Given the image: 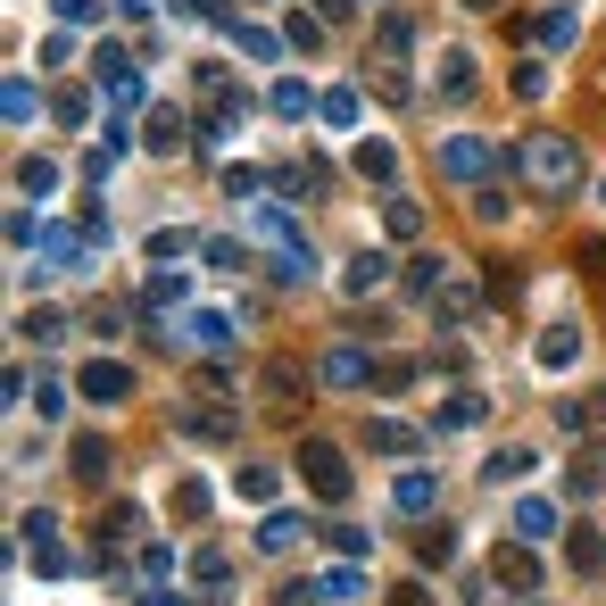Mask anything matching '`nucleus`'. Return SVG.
<instances>
[{
  "mask_svg": "<svg viewBox=\"0 0 606 606\" xmlns=\"http://www.w3.org/2000/svg\"><path fill=\"white\" fill-rule=\"evenodd\" d=\"M233 42H242V50H249V58H274V50H283V42L266 34V25H233Z\"/></svg>",
  "mask_w": 606,
  "mask_h": 606,
  "instance_id": "nucleus-44",
  "label": "nucleus"
},
{
  "mask_svg": "<svg viewBox=\"0 0 606 606\" xmlns=\"http://www.w3.org/2000/svg\"><path fill=\"white\" fill-rule=\"evenodd\" d=\"M50 9H58L67 25H92V18H100V0H50Z\"/></svg>",
  "mask_w": 606,
  "mask_h": 606,
  "instance_id": "nucleus-51",
  "label": "nucleus"
},
{
  "mask_svg": "<svg viewBox=\"0 0 606 606\" xmlns=\"http://www.w3.org/2000/svg\"><path fill=\"white\" fill-rule=\"evenodd\" d=\"M491 167H498V150L474 142V133H449V142H440V175H457V183H482Z\"/></svg>",
  "mask_w": 606,
  "mask_h": 606,
  "instance_id": "nucleus-5",
  "label": "nucleus"
},
{
  "mask_svg": "<svg viewBox=\"0 0 606 606\" xmlns=\"http://www.w3.org/2000/svg\"><path fill=\"white\" fill-rule=\"evenodd\" d=\"M34 416H67V391L58 382H34Z\"/></svg>",
  "mask_w": 606,
  "mask_h": 606,
  "instance_id": "nucleus-49",
  "label": "nucleus"
},
{
  "mask_svg": "<svg viewBox=\"0 0 606 606\" xmlns=\"http://www.w3.org/2000/svg\"><path fill=\"white\" fill-rule=\"evenodd\" d=\"M9 125H34V83L9 76Z\"/></svg>",
  "mask_w": 606,
  "mask_h": 606,
  "instance_id": "nucleus-43",
  "label": "nucleus"
},
{
  "mask_svg": "<svg viewBox=\"0 0 606 606\" xmlns=\"http://www.w3.org/2000/svg\"><path fill=\"white\" fill-rule=\"evenodd\" d=\"M274 116H283V125H300V116H307V83H300V76L274 83Z\"/></svg>",
  "mask_w": 606,
  "mask_h": 606,
  "instance_id": "nucleus-33",
  "label": "nucleus"
},
{
  "mask_svg": "<svg viewBox=\"0 0 606 606\" xmlns=\"http://www.w3.org/2000/svg\"><path fill=\"white\" fill-rule=\"evenodd\" d=\"M358 175H366V183H391V175H399V150H391V142H358Z\"/></svg>",
  "mask_w": 606,
  "mask_h": 606,
  "instance_id": "nucleus-25",
  "label": "nucleus"
},
{
  "mask_svg": "<svg viewBox=\"0 0 606 606\" xmlns=\"http://www.w3.org/2000/svg\"><path fill=\"white\" fill-rule=\"evenodd\" d=\"M382 233H391V242H416V233H424V209H416V200H391V209H382Z\"/></svg>",
  "mask_w": 606,
  "mask_h": 606,
  "instance_id": "nucleus-28",
  "label": "nucleus"
},
{
  "mask_svg": "<svg viewBox=\"0 0 606 606\" xmlns=\"http://www.w3.org/2000/svg\"><path fill=\"white\" fill-rule=\"evenodd\" d=\"M382 283H391V258H382V249H358V258L341 266V291H349V300H374Z\"/></svg>",
  "mask_w": 606,
  "mask_h": 606,
  "instance_id": "nucleus-10",
  "label": "nucleus"
},
{
  "mask_svg": "<svg viewBox=\"0 0 606 606\" xmlns=\"http://www.w3.org/2000/svg\"><path fill=\"white\" fill-rule=\"evenodd\" d=\"M582 266H590V283H606V242H598V233L582 242Z\"/></svg>",
  "mask_w": 606,
  "mask_h": 606,
  "instance_id": "nucleus-52",
  "label": "nucleus"
},
{
  "mask_svg": "<svg viewBox=\"0 0 606 606\" xmlns=\"http://www.w3.org/2000/svg\"><path fill=\"white\" fill-rule=\"evenodd\" d=\"M133 531H142V515H133L125 498H116V507H100V557H109L116 540H133Z\"/></svg>",
  "mask_w": 606,
  "mask_h": 606,
  "instance_id": "nucleus-23",
  "label": "nucleus"
},
{
  "mask_svg": "<svg viewBox=\"0 0 606 606\" xmlns=\"http://www.w3.org/2000/svg\"><path fill=\"white\" fill-rule=\"evenodd\" d=\"M324 382H333V391H374V366H366V349H333V358H324Z\"/></svg>",
  "mask_w": 606,
  "mask_h": 606,
  "instance_id": "nucleus-13",
  "label": "nucleus"
},
{
  "mask_svg": "<svg viewBox=\"0 0 606 606\" xmlns=\"http://www.w3.org/2000/svg\"><path fill=\"white\" fill-rule=\"evenodd\" d=\"M316 109H324V125H358V92H324Z\"/></svg>",
  "mask_w": 606,
  "mask_h": 606,
  "instance_id": "nucleus-42",
  "label": "nucleus"
},
{
  "mask_svg": "<svg viewBox=\"0 0 606 606\" xmlns=\"http://www.w3.org/2000/svg\"><path fill=\"white\" fill-rule=\"evenodd\" d=\"M258 399L274 407V416H291V407L307 399V366H300V358H266V366H258Z\"/></svg>",
  "mask_w": 606,
  "mask_h": 606,
  "instance_id": "nucleus-3",
  "label": "nucleus"
},
{
  "mask_svg": "<svg viewBox=\"0 0 606 606\" xmlns=\"http://www.w3.org/2000/svg\"><path fill=\"white\" fill-rule=\"evenodd\" d=\"M291 540H300V515H283V507H274V515L258 524V549H266V557H283Z\"/></svg>",
  "mask_w": 606,
  "mask_h": 606,
  "instance_id": "nucleus-27",
  "label": "nucleus"
},
{
  "mask_svg": "<svg viewBox=\"0 0 606 606\" xmlns=\"http://www.w3.org/2000/svg\"><path fill=\"white\" fill-rule=\"evenodd\" d=\"M598 209H606V183H598Z\"/></svg>",
  "mask_w": 606,
  "mask_h": 606,
  "instance_id": "nucleus-58",
  "label": "nucleus"
},
{
  "mask_svg": "<svg viewBox=\"0 0 606 606\" xmlns=\"http://www.w3.org/2000/svg\"><path fill=\"white\" fill-rule=\"evenodd\" d=\"M175 18H225V0H175Z\"/></svg>",
  "mask_w": 606,
  "mask_h": 606,
  "instance_id": "nucleus-53",
  "label": "nucleus"
},
{
  "mask_svg": "<svg viewBox=\"0 0 606 606\" xmlns=\"http://www.w3.org/2000/svg\"><path fill=\"white\" fill-rule=\"evenodd\" d=\"M557 424H565L573 440H582V433H598V424H606V399H565V407H557Z\"/></svg>",
  "mask_w": 606,
  "mask_h": 606,
  "instance_id": "nucleus-22",
  "label": "nucleus"
},
{
  "mask_svg": "<svg viewBox=\"0 0 606 606\" xmlns=\"http://www.w3.org/2000/svg\"><path fill=\"white\" fill-rule=\"evenodd\" d=\"M433 307H440L449 324H465V316H474V283H440V291H433Z\"/></svg>",
  "mask_w": 606,
  "mask_h": 606,
  "instance_id": "nucleus-30",
  "label": "nucleus"
},
{
  "mask_svg": "<svg viewBox=\"0 0 606 606\" xmlns=\"http://www.w3.org/2000/svg\"><path fill=\"white\" fill-rule=\"evenodd\" d=\"M407 382H416V366H407V358H391V366H374V391H407Z\"/></svg>",
  "mask_w": 606,
  "mask_h": 606,
  "instance_id": "nucleus-47",
  "label": "nucleus"
},
{
  "mask_svg": "<svg viewBox=\"0 0 606 606\" xmlns=\"http://www.w3.org/2000/svg\"><path fill=\"white\" fill-rule=\"evenodd\" d=\"M515 167H524V175H531L540 191H565L573 175H582V150H573V133H531Z\"/></svg>",
  "mask_w": 606,
  "mask_h": 606,
  "instance_id": "nucleus-1",
  "label": "nucleus"
},
{
  "mask_svg": "<svg viewBox=\"0 0 606 606\" xmlns=\"http://www.w3.org/2000/svg\"><path fill=\"white\" fill-rule=\"evenodd\" d=\"M76 391L92 399V407H125V399H133V366H116V358H92V366L76 374Z\"/></svg>",
  "mask_w": 606,
  "mask_h": 606,
  "instance_id": "nucleus-6",
  "label": "nucleus"
},
{
  "mask_svg": "<svg viewBox=\"0 0 606 606\" xmlns=\"http://www.w3.org/2000/svg\"><path fill=\"white\" fill-rule=\"evenodd\" d=\"M524 606H540V598H524Z\"/></svg>",
  "mask_w": 606,
  "mask_h": 606,
  "instance_id": "nucleus-59",
  "label": "nucleus"
},
{
  "mask_svg": "<svg viewBox=\"0 0 606 606\" xmlns=\"http://www.w3.org/2000/svg\"><path fill=\"white\" fill-rule=\"evenodd\" d=\"M515 92L540 100V92H549V67H540V58H531V67H515Z\"/></svg>",
  "mask_w": 606,
  "mask_h": 606,
  "instance_id": "nucleus-48",
  "label": "nucleus"
},
{
  "mask_svg": "<svg viewBox=\"0 0 606 606\" xmlns=\"http://www.w3.org/2000/svg\"><path fill=\"white\" fill-rule=\"evenodd\" d=\"M18 333H34V341H67V316H58V307H34Z\"/></svg>",
  "mask_w": 606,
  "mask_h": 606,
  "instance_id": "nucleus-38",
  "label": "nucleus"
},
{
  "mask_svg": "<svg viewBox=\"0 0 606 606\" xmlns=\"http://www.w3.org/2000/svg\"><path fill=\"white\" fill-rule=\"evenodd\" d=\"M491 582H498V590H515V598H531V590H540V557H531V540H498Z\"/></svg>",
  "mask_w": 606,
  "mask_h": 606,
  "instance_id": "nucleus-4",
  "label": "nucleus"
},
{
  "mask_svg": "<svg viewBox=\"0 0 606 606\" xmlns=\"http://www.w3.org/2000/svg\"><path fill=\"white\" fill-rule=\"evenodd\" d=\"M142 142H150L158 158H175L191 142V125H183V109H150V133H142Z\"/></svg>",
  "mask_w": 606,
  "mask_h": 606,
  "instance_id": "nucleus-16",
  "label": "nucleus"
},
{
  "mask_svg": "<svg viewBox=\"0 0 606 606\" xmlns=\"http://www.w3.org/2000/svg\"><path fill=\"white\" fill-rule=\"evenodd\" d=\"M191 249H200V242H191V233H183V225H158V233H150V258H158V266H175V258H191Z\"/></svg>",
  "mask_w": 606,
  "mask_h": 606,
  "instance_id": "nucleus-29",
  "label": "nucleus"
},
{
  "mask_svg": "<svg viewBox=\"0 0 606 606\" xmlns=\"http://www.w3.org/2000/svg\"><path fill=\"white\" fill-rule=\"evenodd\" d=\"M440 283H449V258H433V249H424V258H407V291H416V300H433Z\"/></svg>",
  "mask_w": 606,
  "mask_h": 606,
  "instance_id": "nucleus-21",
  "label": "nucleus"
},
{
  "mask_svg": "<svg viewBox=\"0 0 606 606\" xmlns=\"http://www.w3.org/2000/svg\"><path fill=\"white\" fill-rule=\"evenodd\" d=\"M18 191H25V200H50V191H58V167H50V158H18Z\"/></svg>",
  "mask_w": 606,
  "mask_h": 606,
  "instance_id": "nucleus-26",
  "label": "nucleus"
},
{
  "mask_svg": "<svg viewBox=\"0 0 606 606\" xmlns=\"http://www.w3.org/2000/svg\"><path fill=\"white\" fill-rule=\"evenodd\" d=\"M391 498H399V515H433V507H440V482L416 465V474H399V491H391Z\"/></svg>",
  "mask_w": 606,
  "mask_h": 606,
  "instance_id": "nucleus-17",
  "label": "nucleus"
},
{
  "mask_svg": "<svg viewBox=\"0 0 606 606\" xmlns=\"http://www.w3.org/2000/svg\"><path fill=\"white\" fill-rule=\"evenodd\" d=\"M307 590H316V606H349V598H358V573H349V565H333V573H316Z\"/></svg>",
  "mask_w": 606,
  "mask_h": 606,
  "instance_id": "nucleus-24",
  "label": "nucleus"
},
{
  "mask_svg": "<svg viewBox=\"0 0 606 606\" xmlns=\"http://www.w3.org/2000/svg\"><path fill=\"white\" fill-rule=\"evenodd\" d=\"M167 573H175V549H167V540H150V549H142V582H167Z\"/></svg>",
  "mask_w": 606,
  "mask_h": 606,
  "instance_id": "nucleus-45",
  "label": "nucleus"
},
{
  "mask_svg": "<svg viewBox=\"0 0 606 606\" xmlns=\"http://www.w3.org/2000/svg\"><path fill=\"white\" fill-rule=\"evenodd\" d=\"M175 433H183V440H233L242 424H233L225 407H183V416H175Z\"/></svg>",
  "mask_w": 606,
  "mask_h": 606,
  "instance_id": "nucleus-14",
  "label": "nucleus"
},
{
  "mask_svg": "<svg viewBox=\"0 0 606 606\" xmlns=\"http://www.w3.org/2000/svg\"><path fill=\"white\" fill-rule=\"evenodd\" d=\"M34 573H67V549L58 540H34Z\"/></svg>",
  "mask_w": 606,
  "mask_h": 606,
  "instance_id": "nucleus-50",
  "label": "nucleus"
},
{
  "mask_svg": "<svg viewBox=\"0 0 606 606\" xmlns=\"http://www.w3.org/2000/svg\"><path fill=\"white\" fill-rule=\"evenodd\" d=\"M225 573H233V557H225V549H200V557H191V582H209V590H216Z\"/></svg>",
  "mask_w": 606,
  "mask_h": 606,
  "instance_id": "nucleus-40",
  "label": "nucleus"
},
{
  "mask_svg": "<svg viewBox=\"0 0 606 606\" xmlns=\"http://www.w3.org/2000/svg\"><path fill=\"white\" fill-rule=\"evenodd\" d=\"M125 9H150V0H125Z\"/></svg>",
  "mask_w": 606,
  "mask_h": 606,
  "instance_id": "nucleus-57",
  "label": "nucleus"
},
{
  "mask_svg": "<svg viewBox=\"0 0 606 606\" xmlns=\"http://www.w3.org/2000/svg\"><path fill=\"white\" fill-rule=\"evenodd\" d=\"M416 557H424V565H449V557H457V531H449V524H433V531L416 540Z\"/></svg>",
  "mask_w": 606,
  "mask_h": 606,
  "instance_id": "nucleus-36",
  "label": "nucleus"
},
{
  "mask_svg": "<svg viewBox=\"0 0 606 606\" xmlns=\"http://www.w3.org/2000/svg\"><path fill=\"white\" fill-rule=\"evenodd\" d=\"M291 465H300V482L324 498V507H341V498L358 491V482H349V457L333 449V440H300V457H291Z\"/></svg>",
  "mask_w": 606,
  "mask_h": 606,
  "instance_id": "nucleus-2",
  "label": "nucleus"
},
{
  "mask_svg": "<svg viewBox=\"0 0 606 606\" xmlns=\"http://www.w3.org/2000/svg\"><path fill=\"white\" fill-rule=\"evenodd\" d=\"M183 300V274H150V283H142V307H175Z\"/></svg>",
  "mask_w": 606,
  "mask_h": 606,
  "instance_id": "nucleus-41",
  "label": "nucleus"
},
{
  "mask_svg": "<svg viewBox=\"0 0 606 606\" xmlns=\"http://www.w3.org/2000/svg\"><path fill=\"white\" fill-rule=\"evenodd\" d=\"M249 233H258L266 249H307L300 225H291V200H266V209H249Z\"/></svg>",
  "mask_w": 606,
  "mask_h": 606,
  "instance_id": "nucleus-9",
  "label": "nucleus"
},
{
  "mask_svg": "<svg viewBox=\"0 0 606 606\" xmlns=\"http://www.w3.org/2000/svg\"><path fill=\"white\" fill-rule=\"evenodd\" d=\"M366 440H374L382 457H416V433H407L399 416H374V424H366Z\"/></svg>",
  "mask_w": 606,
  "mask_h": 606,
  "instance_id": "nucleus-20",
  "label": "nucleus"
},
{
  "mask_svg": "<svg viewBox=\"0 0 606 606\" xmlns=\"http://www.w3.org/2000/svg\"><path fill=\"white\" fill-rule=\"evenodd\" d=\"M531 465H540V457H531V449H498L491 465H482V474H491V482H524Z\"/></svg>",
  "mask_w": 606,
  "mask_h": 606,
  "instance_id": "nucleus-31",
  "label": "nucleus"
},
{
  "mask_svg": "<svg viewBox=\"0 0 606 606\" xmlns=\"http://www.w3.org/2000/svg\"><path fill=\"white\" fill-rule=\"evenodd\" d=\"M83 258H92V233H67V225L42 233V266L50 274H83Z\"/></svg>",
  "mask_w": 606,
  "mask_h": 606,
  "instance_id": "nucleus-8",
  "label": "nucleus"
},
{
  "mask_svg": "<svg viewBox=\"0 0 606 606\" xmlns=\"http://www.w3.org/2000/svg\"><path fill=\"white\" fill-rule=\"evenodd\" d=\"M142 606H191V598H175L167 582H142Z\"/></svg>",
  "mask_w": 606,
  "mask_h": 606,
  "instance_id": "nucleus-55",
  "label": "nucleus"
},
{
  "mask_svg": "<svg viewBox=\"0 0 606 606\" xmlns=\"http://www.w3.org/2000/svg\"><path fill=\"white\" fill-rule=\"evenodd\" d=\"M175 515L200 524V515H209V482H175Z\"/></svg>",
  "mask_w": 606,
  "mask_h": 606,
  "instance_id": "nucleus-37",
  "label": "nucleus"
},
{
  "mask_svg": "<svg viewBox=\"0 0 606 606\" xmlns=\"http://www.w3.org/2000/svg\"><path fill=\"white\" fill-rule=\"evenodd\" d=\"M565 557H573V573H598V565H606V549H598V531H573V549H565Z\"/></svg>",
  "mask_w": 606,
  "mask_h": 606,
  "instance_id": "nucleus-39",
  "label": "nucleus"
},
{
  "mask_svg": "<svg viewBox=\"0 0 606 606\" xmlns=\"http://www.w3.org/2000/svg\"><path fill=\"white\" fill-rule=\"evenodd\" d=\"M465 9H498V0H465Z\"/></svg>",
  "mask_w": 606,
  "mask_h": 606,
  "instance_id": "nucleus-56",
  "label": "nucleus"
},
{
  "mask_svg": "<svg viewBox=\"0 0 606 606\" xmlns=\"http://www.w3.org/2000/svg\"><path fill=\"white\" fill-rule=\"evenodd\" d=\"M440 67H449V76H440V92H449V100H465V92H474V58H465V50H449Z\"/></svg>",
  "mask_w": 606,
  "mask_h": 606,
  "instance_id": "nucleus-34",
  "label": "nucleus"
},
{
  "mask_svg": "<svg viewBox=\"0 0 606 606\" xmlns=\"http://www.w3.org/2000/svg\"><path fill=\"white\" fill-rule=\"evenodd\" d=\"M324 549H341V557H366V549H374V531H358V524H324Z\"/></svg>",
  "mask_w": 606,
  "mask_h": 606,
  "instance_id": "nucleus-35",
  "label": "nucleus"
},
{
  "mask_svg": "<svg viewBox=\"0 0 606 606\" xmlns=\"http://www.w3.org/2000/svg\"><path fill=\"white\" fill-rule=\"evenodd\" d=\"M67 465H76V482H109V465H116V457H109V440H100V433H76Z\"/></svg>",
  "mask_w": 606,
  "mask_h": 606,
  "instance_id": "nucleus-15",
  "label": "nucleus"
},
{
  "mask_svg": "<svg viewBox=\"0 0 606 606\" xmlns=\"http://www.w3.org/2000/svg\"><path fill=\"white\" fill-rule=\"evenodd\" d=\"M474 424H482V399L474 391H449V407L433 416V433H474Z\"/></svg>",
  "mask_w": 606,
  "mask_h": 606,
  "instance_id": "nucleus-19",
  "label": "nucleus"
},
{
  "mask_svg": "<svg viewBox=\"0 0 606 606\" xmlns=\"http://www.w3.org/2000/svg\"><path fill=\"white\" fill-rule=\"evenodd\" d=\"M391 606H433V590H424V582H399V590H391Z\"/></svg>",
  "mask_w": 606,
  "mask_h": 606,
  "instance_id": "nucleus-54",
  "label": "nucleus"
},
{
  "mask_svg": "<svg viewBox=\"0 0 606 606\" xmlns=\"http://www.w3.org/2000/svg\"><path fill=\"white\" fill-rule=\"evenodd\" d=\"M531 358H540V374H565V366L582 358V333H573V324H549V333H540V349H531Z\"/></svg>",
  "mask_w": 606,
  "mask_h": 606,
  "instance_id": "nucleus-11",
  "label": "nucleus"
},
{
  "mask_svg": "<svg viewBox=\"0 0 606 606\" xmlns=\"http://www.w3.org/2000/svg\"><path fill=\"white\" fill-rule=\"evenodd\" d=\"M42 233H50V225H34V209L9 216V242H18V249H42Z\"/></svg>",
  "mask_w": 606,
  "mask_h": 606,
  "instance_id": "nucleus-46",
  "label": "nucleus"
},
{
  "mask_svg": "<svg viewBox=\"0 0 606 606\" xmlns=\"http://www.w3.org/2000/svg\"><path fill=\"white\" fill-rule=\"evenodd\" d=\"M233 498H249V507H266V498H274V474H266V465H242V474H233Z\"/></svg>",
  "mask_w": 606,
  "mask_h": 606,
  "instance_id": "nucleus-32",
  "label": "nucleus"
},
{
  "mask_svg": "<svg viewBox=\"0 0 606 606\" xmlns=\"http://www.w3.org/2000/svg\"><path fill=\"white\" fill-rule=\"evenodd\" d=\"M549 531H557V507H549V498H524V507H515V540H531V549H540Z\"/></svg>",
  "mask_w": 606,
  "mask_h": 606,
  "instance_id": "nucleus-18",
  "label": "nucleus"
},
{
  "mask_svg": "<svg viewBox=\"0 0 606 606\" xmlns=\"http://www.w3.org/2000/svg\"><path fill=\"white\" fill-rule=\"evenodd\" d=\"M92 76H100V92H109V109H133V100H142V76H133V58H125V50H100V58H92Z\"/></svg>",
  "mask_w": 606,
  "mask_h": 606,
  "instance_id": "nucleus-7",
  "label": "nucleus"
},
{
  "mask_svg": "<svg viewBox=\"0 0 606 606\" xmlns=\"http://www.w3.org/2000/svg\"><path fill=\"white\" fill-rule=\"evenodd\" d=\"M183 341L191 349H225L233 341V316H225V307H191V316H183Z\"/></svg>",
  "mask_w": 606,
  "mask_h": 606,
  "instance_id": "nucleus-12",
  "label": "nucleus"
}]
</instances>
